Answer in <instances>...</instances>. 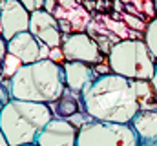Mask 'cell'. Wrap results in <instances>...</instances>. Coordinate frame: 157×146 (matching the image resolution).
Masks as SVG:
<instances>
[{"label": "cell", "instance_id": "obj_24", "mask_svg": "<svg viewBox=\"0 0 157 146\" xmlns=\"http://www.w3.org/2000/svg\"><path fill=\"white\" fill-rule=\"evenodd\" d=\"M24 146H39V144H35V143H33V144H24Z\"/></svg>", "mask_w": 157, "mask_h": 146}, {"label": "cell", "instance_id": "obj_22", "mask_svg": "<svg viewBox=\"0 0 157 146\" xmlns=\"http://www.w3.org/2000/svg\"><path fill=\"white\" fill-rule=\"evenodd\" d=\"M0 146H9L7 141H6V137H4V133H2V130H0Z\"/></svg>", "mask_w": 157, "mask_h": 146}, {"label": "cell", "instance_id": "obj_11", "mask_svg": "<svg viewBox=\"0 0 157 146\" xmlns=\"http://www.w3.org/2000/svg\"><path fill=\"white\" fill-rule=\"evenodd\" d=\"M64 68V80H66V88L77 91V93H82L95 79H97V73H95V68L91 64H86V62H64L62 64Z\"/></svg>", "mask_w": 157, "mask_h": 146}, {"label": "cell", "instance_id": "obj_10", "mask_svg": "<svg viewBox=\"0 0 157 146\" xmlns=\"http://www.w3.org/2000/svg\"><path fill=\"white\" fill-rule=\"evenodd\" d=\"M29 17L31 13L22 6L20 0H6L4 6L0 7L2 36L9 40L18 33L29 31Z\"/></svg>", "mask_w": 157, "mask_h": 146}, {"label": "cell", "instance_id": "obj_9", "mask_svg": "<svg viewBox=\"0 0 157 146\" xmlns=\"http://www.w3.org/2000/svg\"><path fill=\"white\" fill-rule=\"evenodd\" d=\"M78 128L68 119L53 117L39 133L35 144L39 146H77Z\"/></svg>", "mask_w": 157, "mask_h": 146}, {"label": "cell", "instance_id": "obj_1", "mask_svg": "<svg viewBox=\"0 0 157 146\" xmlns=\"http://www.w3.org/2000/svg\"><path fill=\"white\" fill-rule=\"evenodd\" d=\"M82 110L101 122L130 124L141 111L135 80L117 73L97 75V79L80 93Z\"/></svg>", "mask_w": 157, "mask_h": 146}, {"label": "cell", "instance_id": "obj_19", "mask_svg": "<svg viewBox=\"0 0 157 146\" xmlns=\"http://www.w3.org/2000/svg\"><path fill=\"white\" fill-rule=\"evenodd\" d=\"M6 55H7V40L0 35V79H2V68H4Z\"/></svg>", "mask_w": 157, "mask_h": 146}, {"label": "cell", "instance_id": "obj_26", "mask_svg": "<svg viewBox=\"0 0 157 146\" xmlns=\"http://www.w3.org/2000/svg\"><path fill=\"white\" fill-rule=\"evenodd\" d=\"M155 11H157V0H155Z\"/></svg>", "mask_w": 157, "mask_h": 146}, {"label": "cell", "instance_id": "obj_7", "mask_svg": "<svg viewBox=\"0 0 157 146\" xmlns=\"http://www.w3.org/2000/svg\"><path fill=\"white\" fill-rule=\"evenodd\" d=\"M49 49L51 48L37 40L29 31L18 33L7 40V53L15 55L22 64H33L44 59H49Z\"/></svg>", "mask_w": 157, "mask_h": 146}, {"label": "cell", "instance_id": "obj_13", "mask_svg": "<svg viewBox=\"0 0 157 146\" xmlns=\"http://www.w3.org/2000/svg\"><path fill=\"white\" fill-rule=\"evenodd\" d=\"M49 108L53 111V117H57V119H70L71 115L82 111V97H80V93L66 88L64 93L57 101H53L49 104Z\"/></svg>", "mask_w": 157, "mask_h": 146}, {"label": "cell", "instance_id": "obj_15", "mask_svg": "<svg viewBox=\"0 0 157 146\" xmlns=\"http://www.w3.org/2000/svg\"><path fill=\"white\" fill-rule=\"evenodd\" d=\"M144 44L148 46L150 55H152L154 59H157V18H154V20L148 24L146 35H144Z\"/></svg>", "mask_w": 157, "mask_h": 146}, {"label": "cell", "instance_id": "obj_16", "mask_svg": "<svg viewBox=\"0 0 157 146\" xmlns=\"http://www.w3.org/2000/svg\"><path fill=\"white\" fill-rule=\"evenodd\" d=\"M11 101V95H9V90H7V86L0 80V111L4 110V106L7 104Z\"/></svg>", "mask_w": 157, "mask_h": 146}, {"label": "cell", "instance_id": "obj_5", "mask_svg": "<svg viewBox=\"0 0 157 146\" xmlns=\"http://www.w3.org/2000/svg\"><path fill=\"white\" fill-rule=\"evenodd\" d=\"M77 146H141L130 124L91 121L78 128Z\"/></svg>", "mask_w": 157, "mask_h": 146}, {"label": "cell", "instance_id": "obj_8", "mask_svg": "<svg viewBox=\"0 0 157 146\" xmlns=\"http://www.w3.org/2000/svg\"><path fill=\"white\" fill-rule=\"evenodd\" d=\"M29 33L37 40H40L42 44H46L48 48H60L62 46L64 33L60 31L59 20L55 18V15L48 13L46 9H39V11L31 13Z\"/></svg>", "mask_w": 157, "mask_h": 146}, {"label": "cell", "instance_id": "obj_17", "mask_svg": "<svg viewBox=\"0 0 157 146\" xmlns=\"http://www.w3.org/2000/svg\"><path fill=\"white\" fill-rule=\"evenodd\" d=\"M20 2H22V6H24L29 13L39 11V9H42V6H44V0H20Z\"/></svg>", "mask_w": 157, "mask_h": 146}, {"label": "cell", "instance_id": "obj_21", "mask_svg": "<svg viewBox=\"0 0 157 146\" xmlns=\"http://www.w3.org/2000/svg\"><path fill=\"white\" fill-rule=\"evenodd\" d=\"M152 86H154V91H155V97H157V62H155V71H154V77H152Z\"/></svg>", "mask_w": 157, "mask_h": 146}, {"label": "cell", "instance_id": "obj_23", "mask_svg": "<svg viewBox=\"0 0 157 146\" xmlns=\"http://www.w3.org/2000/svg\"><path fill=\"white\" fill-rule=\"evenodd\" d=\"M4 2H6V0H0V7H2V6H4Z\"/></svg>", "mask_w": 157, "mask_h": 146}, {"label": "cell", "instance_id": "obj_12", "mask_svg": "<svg viewBox=\"0 0 157 146\" xmlns=\"http://www.w3.org/2000/svg\"><path fill=\"white\" fill-rule=\"evenodd\" d=\"M130 126L135 130L141 146H157V110L139 111Z\"/></svg>", "mask_w": 157, "mask_h": 146}, {"label": "cell", "instance_id": "obj_18", "mask_svg": "<svg viewBox=\"0 0 157 146\" xmlns=\"http://www.w3.org/2000/svg\"><path fill=\"white\" fill-rule=\"evenodd\" d=\"M49 60L60 64V62H66L64 60V53H62V48H51L49 49Z\"/></svg>", "mask_w": 157, "mask_h": 146}, {"label": "cell", "instance_id": "obj_2", "mask_svg": "<svg viewBox=\"0 0 157 146\" xmlns=\"http://www.w3.org/2000/svg\"><path fill=\"white\" fill-rule=\"evenodd\" d=\"M6 86L11 99L51 104L66 90L64 68L49 59L24 64L6 82Z\"/></svg>", "mask_w": 157, "mask_h": 146}, {"label": "cell", "instance_id": "obj_20", "mask_svg": "<svg viewBox=\"0 0 157 146\" xmlns=\"http://www.w3.org/2000/svg\"><path fill=\"white\" fill-rule=\"evenodd\" d=\"M57 4H59L57 0H44L42 9H46L48 13H51V15H53V13H55V9H57Z\"/></svg>", "mask_w": 157, "mask_h": 146}, {"label": "cell", "instance_id": "obj_14", "mask_svg": "<svg viewBox=\"0 0 157 146\" xmlns=\"http://www.w3.org/2000/svg\"><path fill=\"white\" fill-rule=\"evenodd\" d=\"M22 66H24V64H22L15 55L7 53V55H6V59H4V68H2V79H0V80L6 84V82L15 75V73L22 68Z\"/></svg>", "mask_w": 157, "mask_h": 146}, {"label": "cell", "instance_id": "obj_3", "mask_svg": "<svg viewBox=\"0 0 157 146\" xmlns=\"http://www.w3.org/2000/svg\"><path fill=\"white\" fill-rule=\"evenodd\" d=\"M51 119L49 104L11 99L0 111V130L9 146L33 144Z\"/></svg>", "mask_w": 157, "mask_h": 146}, {"label": "cell", "instance_id": "obj_6", "mask_svg": "<svg viewBox=\"0 0 157 146\" xmlns=\"http://www.w3.org/2000/svg\"><path fill=\"white\" fill-rule=\"evenodd\" d=\"M62 53H64V60L68 62H86L91 66H97L102 57H101V49L99 44L86 33H71L62 38Z\"/></svg>", "mask_w": 157, "mask_h": 146}, {"label": "cell", "instance_id": "obj_25", "mask_svg": "<svg viewBox=\"0 0 157 146\" xmlns=\"http://www.w3.org/2000/svg\"><path fill=\"white\" fill-rule=\"evenodd\" d=\"M0 35H2V24H0Z\"/></svg>", "mask_w": 157, "mask_h": 146}, {"label": "cell", "instance_id": "obj_4", "mask_svg": "<svg viewBox=\"0 0 157 146\" xmlns=\"http://www.w3.org/2000/svg\"><path fill=\"white\" fill-rule=\"evenodd\" d=\"M108 64L113 73L132 80H152L155 71V60L141 40L117 42L110 49Z\"/></svg>", "mask_w": 157, "mask_h": 146}]
</instances>
